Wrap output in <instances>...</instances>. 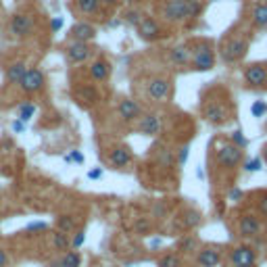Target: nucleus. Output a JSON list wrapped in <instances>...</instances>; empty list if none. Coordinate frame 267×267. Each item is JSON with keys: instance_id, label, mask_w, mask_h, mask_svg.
<instances>
[{"instance_id": "nucleus-1", "label": "nucleus", "mask_w": 267, "mask_h": 267, "mask_svg": "<svg viewBox=\"0 0 267 267\" xmlns=\"http://www.w3.org/2000/svg\"><path fill=\"white\" fill-rule=\"evenodd\" d=\"M217 165L224 167V169H236L242 161V148H238L236 144H222L217 148Z\"/></svg>"}, {"instance_id": "nucleus-2", "label": "nucleus", "mask_w": 267, "mask_h": 267, "mask_svg": "<svg viewBox=\"0 0 267 267\" xmlns=\"http://www.w3.org/2000/svg\"><path fill=\"white\" fill-rule=\"evenodd\" d=\"M44 86H46V77L42 73V69L27 67V71H25V75H23L21 84H19L23 94H38V92L44 90Z\"/></svg>"}, {"instance_id": "nucleus-3", "label": "nucleus", "mask_w": 267, "mask_h": 267, "mask_svg": "<svg viewBox=\"0 0 267 267\" xmlns=\"http://www.w3.org/2000/svg\"><path fill=\"white\" fill-rule=\"evenodd\" d=\"M192 52V67L196 69V71H209V69L215 67V54L211 50V44H199Z\"/></svg>"}, {"instance_id": "nucleus-4", "label": "nucleus", "mask_w": 267, "mask_h": 267, "mask_svg": "<svg viewBox=\"0 0 267 267\" xmlns=\"http://www.w3.org/2000/svg\"><path fill=\"white\" fill-rule=\"evenodd\" d=\"M247 50H249V40L234 38V40H230L222 46V59L226 63H236L247 54Z\"/></svg>"}, {"instance_id": "nucleus-5", "label": "nucleus", "mask_w": 267, "mask_h": 267, "mask_svg": "<svg viewBox=\"0 0 267 267\" xmlns=\"http://www.w3.org/2000/svg\"><path fill=\"white\" fill-rule=\"evenodd\" d=\"M146 94L153 98L155 102H167L171 94V82L165 77H153L146 84Z\"/></svg>"}, {"instance_id": "nucleus-6", "label": "nucleus", "mask_w": 267, "mask_h": 267, "mask_svg": "<svg viewBox=\"0 0 267 267\" xmlns=\"http://www.w3.org/2000/svg\"><path fill=\"white\" fill-rule=\"evenodd\" d=\"M261 232H263V224L259 217H255L253 213H247L240 217L238 234L242 238H257V236H261Z\"/></svg>"}, {"instance_id": "nucleus-7", "label": "nucleus", "mask_w": 267, "mask_h": 267, "mask_svg": "<svg viewBox=\"0 0 267 267\" xmlns=\"http://www.w3.org/2000/svg\"><path fill=\"white\" fill-rule=\"evenodd\" d=\"M8 29L15 38H29L31 31H33V21L25 13H17V15H13V19H10Z\"/></svg>"}, {"instance_id": "nucleus-8", "label": "nucleus", "mask_w": 267, "mask_h": 267, "mask_svg": "<svg viewBox=\"0 0 267 267\" xmlns=\"http://www.w3.org/2000/svg\"><path fill=\"white\" fill-rule=\"evenodd\" d=\"M163 17L171 23H182L186 19H190L186 0H169V2L163 6Z\"/></svg>"}, {"instance_id": "nucleus-9", "label": "nucleus", "mask_w": 267, "mask_h": 267, "mask_svg": "<svg viewBox=\"0 0 267 267\" xmlns=\"http://www.w3.org/2000/svg\"><path fill=\"white\" fill-rule=\"evenodd\" d=\"M117 113H119V119L123 123H134L142 117V107L132 98H123L117 107Z\"/></svg>"}, {"instance_id": "nucleus-10", "label": "nucleus", "mask_w": 267, "mask_h": 267, "mask_svg": "<svg viewBox=\"0 0 267 267\" xmlns=\"http://www.w3.org/2000/svg\"><path fill=\"white\" fill-rule=\"evenodd\" d=\"M203 117L209 123H213V125H222V123L228 121L230 113L226 109V104H222V102H209L207 107L203 109Z\"/></svg>"}, {"instance_id": "nucleus-11", "label": "nucleus", "mask_w": 267, "mask_h": 267, "mask_svg": "<svg viewBox=\"0 0 267 267\" xmlns=\"http://www.w3.org/2000/svg\"><path fill=\"white\" fill-rule=\"evenodd\" d=\"M65 52H67V59L71 63H86L92 54V48H90L88 42H71L65 48Z\"/></svg>"}, {"instance_id": "nucleus-12", "label": "nucleus", "mask_w": 267, "mask_h": 267, "mask_svg": "<svg viewBox=\"0 0 267 267\" xmlns=\"http://www.w3.org/2000/svg\"><path fill=\"white\" fill-rule=\"evenodd\" d=\"M245 79H247V84L253 86V88L265 86L267 84V67L265 65H259V63L249 65L245 69Z\"/></svg>"}, {"instance_id": "nucleus-13", "label": "nucleus", "mask_w": 267, "mask_h": 267, "mask_svg": "<svg viewBox=\"0 0 267 267\" xmlns=\"http://www.w3.org/2000/svg\"><path fill=\"white\" fill-rule=\"evenodd\" d=\"M230 261L234 267H255V251L251 247H236L230 253Z\"/></svg>"}, {"instance_id": "nucleus-14", "label": "nucleus", "mask_w": 267, "mask_h": 267, "mask_svg": "<svg viewBox=\"0 0 267 267\" xmlns=\"http://www.w3.org/2000/svg\"><path fill=\"white\" fill-rule=\"evenodd\" d=\"M138 33H140L142 40L153 42V40H159L161 36H163V29H161V25L153 17H144L142 23L138 25Z\"/></svg>"}, {"instance_id": "nucleus-15", "label": "nucleus", "mask_w": 267, "mask_h": 267, "mask_svg": "<svg viewBox=\"0 0 267 267\" xmlns=\"http://www.w3.org/2000/svg\"><path fill=\"white\" fill-rule=\"evenodd\" d=\"M69 36H71L75 42H92L96 38V27L90 25L88 21H77L75 25L69 29Z\"/></svg>"}, {"instance_id": "nucleus-16", "label": "nucleus", "mask_w": 267, "mask_h": 267, "mask_svg": "<svg viewBox=\"0 0 267 267\" xmlns=\"http://www.w3.org/2000/svg\"><path fill=\"white\" fill-rule=\"evenodd\" d=\"M138 132L142 136H157L161 132V119L159 115H142L140 119H138Z\"/></svg>"}, {"instance_id": "nucleus-17", "label": "nucleus", "mask_w": 267, "mask_h": 267, "mask_svg": "<svg viewBox=\"0 0 267 267\" xmlns=\"http://www.w3.org/2000/svg\"><path fill=\"white\" fill-rule=\"evenodd\" d=\"M219 261H222V253H219V249L215 247H205L199 251V255H196V263H199V267H217Z\"/></svg>"}, {"instance_id": "nucleus-18", "label": "nucleus", "mask_w": 267, "mask_h": 267, "mask_svg": "<svg viewBox=\"0 0 267 267\" xmlns=\"http://www.w3.org/2000/svg\"><path fill=\"white\" fill-rule=\"evenodd\" d=\"M90 77L94 79V82L102 84V82H107V79L111 77V63L107 59H98L90 65Z\"/></svg>"}, {"instance_id": "nucleus-19", "label": "nucleus", "mask_w": 267, "mask_h": 267, "mask_svg": "<svg viewBox=\"0 0 267 267\" xmlns=\"http://www.w3.org/2000/svg\"><path fill=\"white\" fill-rule=\"evenodd\" d=\"M130 161H132V150L127 148V146L113 148L111 155H109V163H111L115 169H121V167H125V165H130Z\"/></svg>"}, {"instance_id": "nucleus-20", "label": "nucleus", "mask_w": 267, "mask_h": 267, "mask_svg": "<svg viewBox=\"0 0 267 267\" xmlns=\"http://www.w3.org/2000/svg\"><path fill=\"white\" fill-rule=\"evenodd\" d=\"M25 71H27V65L23 63V61L10 63V65L6 67V82L19 86V84H21V79H23V75H25Z\"/></svg>"}, {"instance_id": "nucleus-21", "label": "nucleus", "mask_w": 267, "mask_h": 267, "mask_svg": "<svg viewBox=\"0 0 267 267\" xmlns=\"http://www.w3.org/2000/svg\"><path fill=\"white\" fill-rule=\"evenodd\" d=\"M50 245H52L54 251L67 253V251H71V238H69V234H65V232H61V230H52L50 232Z\"/></svg>"}, {"instance_id": "nucleus-22", "label": "nucleus", "mask_w": 267, "mask_h": 267, "mask_svg": "<svg viewBox=\"0 0 267 267\" xmlns=\"http://www.w3.org/2000/svg\"><path fill=\"white\" fill-rule=\"evenodd\" d=\"M169 61L184 67V65H188L192 61V52H190L188 46H173V48L169 50Z\"/></svg>"}, {"instance_id": "nucleus-23", "label": "nucleus", "mask_w": 267, "mask_h": 267, "mask_svg": "<svg viewBox=\"0 0 267 267\" xmlns=\"http://www.w3.org/2000/svg\"><path fill=\"white\" fill-rule=\"evenodd\" d=\"M178 251L182 255H192L194 251H199V240H196L192 234H186L184 238H180L178 242Z\"/></svg>"}, {"instance_id": "nucleus-24", "label": "nucleus", "mask_w": 267, "mask_h": 267, "mask_svg": "<svg viewBox=\"0 0 267 267\" xmlns=\"http://www.w3.org/2000/svg\"><path fill=\"white\" fill-rule=\"evenodd\" d=\"M253 23L257 27H267V2H261L253 8Z\"/></svg>"}, {"instance_id": "nucleus-25", "label": "nucleus", "mask_w": 267, "mask_h": 267, "mask_svg": "<svg viewBox=\"0 0 267 267\" xmlns=\"http://www.w3.org/2000/svg\"><path fill=\"white\" fill-rule=\"evenodd\" d=\"M56 230L65 232V234H73V232L77 230L75 217H71V215H61L59 219H56Z\"/></svg>"}, {"instance_id": "nucleus-26", "label": "nucleus", "mask_w": 267, "mask_h": 267, "mask_svg": "<svg viewBox=\"0 0 267 267\" xmlns=\"http://www.w3.org/2000/svg\"><path fill=\"white\" fill-rule=\"evenodd\" d=\"M77 98L82 102H86V104H94L98 100V92H96L94 86H82L77 90Z\"/></svg>"}, {"instance_id": "nucleus-27", "label": "nucleus", "mask_w": 267, "mask_h": 267, "mask_svg": "<svg viewBox=\"0 0 267 267\" xmlns=\"http://www.w3.org/2000/svg\"><path fill=\"white\" fill-rule=\"evenodd\" d=\"M201 224V213L199 211H192V209H188V211H184L182 215V226L184 230H192Z\"/></svg>"}, {"instance_id": "nucleus-28", "label": "nucleus", "mask_w": 267, "mask_h": 267, "mask_svg": "<svg viewBox=\"0 0 267 267\" xmlns=\"http://www.w3.org/2000/svg\"><path fill=\"white\" fill-rule=\"evenodd\" d=\"M134 232H136L138 236L150 234V232H153V222H150L148 217H138V219H134Z\"/></svg>"}, {"instance_id": "nucleus-29", "label": "nucleus", "mask_w": 267, "mask_h": 267, "mask_svg": "<svg viewBox=\"0 0 267 267\" xmlns=\"http://www.w3.org/2000/svg\"><path fill=\"white\" fill-rule=\"evenodd\" d=\"M61 267H82V257L77 251H67L61 257Z\"/></svg>"}, {"instance_id": "nucleus-30", "label": "nucleus", "mask_w": 267, "mask_h": 267, "mask_svg": "<svg viewBox=\"0 0 267 267\" xmlns=\"http://www.w3.org/2000/svg\"><path fill=\"white\" fill-rule=\"evenodd\" d=\"M98 6H100V0H77V10L84 15L96 13Z\"/></svg>"}, {"instance_id": "nucleus-31", "label": "nucleus", "mask_w": 267, "mask_h": 267, "mask_svg": "<svg viewBox=\"0 0 267 267\" xmlns=\"http://www.w3.org/2000/svg\"><path fill=\"white\" fill-rule=\"evenodd\" d=\"M36 111H38V107H36L33 102L21 104V107H19V121H23V123L29 121V119L33 117V115H36Z\"/></svg>"}, {"instance_id": "nucleus-32", "label": "nucleus", "mask_w": 267, "mask_h": 267, "mask_svg": "<svg viewBox=\"0 0 267 267\" xmlns=\"http://www.w3.org/2000/svg\"><path fill=\"white\" fill-rule=\"evenodd\" d=\"M159 267H182V259L176 253H167L159 259Z\"/></svg>"}, {"instance_id": "nucleus-33", "label": "nucleus", "mask_w": 267, "mask_h": 267, "mask_svg": "<svg viewBox=\"0 0 267 267\" xmlns=\"http://www.w3.org/2000/svg\"><path fill=\"white\" fill-rule=\"evenodd\" d=\"M186 4H188V17L190 19H196L203 13V2L201 0H186Z\"/></svg>"}, {"instance_id": "nucleus-34", "label": "nucleus", "mask_w": 267, "mask_h": 267, "mask_svg": "<svg viewBox=\"0 0 267 267\" xmlns=\"http://www.w3.org/2000/svg\"><path fill=\"white\" fill-rule=\"evenodd\" d=\"M159 165L161 167H173V165H176V159H173V153H171V150H161V157H159Z\"/></svg>"}, {"instance_id": "nucleus-35", "label": "nucleus", "mask_w": 267, "mask_h": 267, "mask_svg": "<svg viewBox=\"0 0 267 267\" xmlns=\"http://www.w3.org/2000/svg\"><path fill=\"white\" fill-rule=\"evenodd\" d=\"M84 240H86V232L84 230H75L73 238H71V251H77L79 247L84 245Z\"/></svg>"}, {"instance_id": "nucleus-36", "label": "nucleus", "mask_w": 267, "mask_h": 267, "mask_svg": "<svg viewBox=\"0 0 267 267\" xmlns=\"http://www.w3.org/2000/svg\"><path fill=\"white\" fill-rule=\"evenodd\" d=\"M232 144H236L238 148H247L249 140H247V138H245V134H242L240 130H236L234 134H232Z\"/></svg>"}, {"instance_id": "nucleus-37", "label": "nucleus", "mask_w": 267, "mask_h": 267, "mask_svg": "<svg viewBox=\"0 0 267 267\" xmlns=\"http://www.w3.org/2000/svg\"><path fill=\"white\" fill-rule=\"evenodd\" d=\"M251 113L255 115V117H263V115L267 113V104H265L263 100H257V102H255L253 107H251Z\"/></svg>"}, {"instance_id": "nucleus-38", "label": "nucleus", "mask_w": 267, "mask_h": 267, "mask_svg": "<svg viewBox=\"0 0 267 267\" xmlns=\"http://www.w3.org/2000/svg\"><path fill=\"white\" fill-rule=\"evenodd\" d=\"M261 167H263V161L259 157H255V159H251V161H247V163H245L247 171H259Z\"/></svg>"}, {"instance_id": "nucleus-39", "label": "nucleus", "mask_w": 267, "mask_h": 267, "mask_svg": "<svg viewBox=\"0 0 267 267\" xmlns=\"http://www.w3.org/2000/svg\"><path fill=\"white\" fill-rule=\"evenodd\" d=\"M142 19H144V17H142V13H138V10H132V13L127 15V21H130V23H134L136 27L142 23Z\"/></svg>"}, {"instance_id": "nucleus-40", "label": "nucleus", "mask_w": 267, "mask_h": 267, "mask_svg": "<svg viewBox=\"0 0 267 267\" xmlns=\"http://www.w3.org/2000/svg\"><path fill=\"white\" fill-rule=\"evenodd\" d=\"M188 146H182L180 153H178V165H186V161H188Z\"/></svg>"}, {"instance_id": "nucleus-41", "label": "nucleus", "mask_w": 267, "mask_h": 267, "mask_svg": "<svg viewBox=\"0 0 267 267\" xmlns=\"http://www.w3.org/2000/svg\"><path fill=\"white\" fill-rule=\"evenodd\" d=\"M257 209H259V213H261L263 217H267V194H265V196H261V201H259Z\"/></svg>"}, {"instance_id": "nucleus-42", "label": "nucleus", "mask_w": 267, "mask_h": 267, "mask_svg": "<svg viewBox=\"0 0 267 267\" xmlns=\"http://www.w3.org/2000/svg\"><path fill=\"white\" fill-rule=\"evenodd\" d=\"M242 196H245V194H242V190H238V188H232V190L228 192V199H230V201H240Z\"/></svg>"}, {"instance_id": "nucleus-43", "label": "nucleus", "mask_w": 267, "mask_h": 267, "mask_svg": "<svg viewBox=\"0 0 267 267\" xmlns=\"http://www.w3.org/2000/svg\"><path fill=\"white\" fill-rule=\"evenodd\" d=\"M61 25H63V19H61V17H54V19L50 21V29H52V31H59Z\"/></svg>"}, {"instance_id": "nucleus-44", "label": "nucleus", "mask_w": 267, "mask_h": 267, "mask_svg": "<svg viewBox=\"0 0 267 267\" xmlns=\"http://www.w3.org/2000/svg\"><path fill=\"white\" fill-rule=\"evenodd\" d=\"M8 265V253L4 249H0V267H6Z\"/></svg>"}, {"instance_id": "nucleus-45", "label": "nucleus", "mask_w": 267, "mask_h": 267, "mask_svg": "<svg viewBox=\"0 0 267 267\" xmlns=\"http://www.w3.org/2000/svg\"><path fill=\"white\" fill-rule=\"evenodd\" d=\"M88 178H90V180H98V178H102V169H92V171L88 173Z\"/></svg>"}, {"instance_id": "nucleus-46", "label": "nucleus", "mask_w": 267, "mask_h": 267, "mask_svg": "<svg viewBox=\"0 0 267 267\" xmlns=\"http://www.w3.org/2000/svg\"><path fill=\"white\" fill-rule=\"evenodd\" d=\"M119 0H100V4L102 6H107V8H113V6H117Z\"/></svg>"}, {"instance_id": "nucleus-47", "label": "nucleus", "mask_w": 267, "mask_h": 267, "mask_svg": "<svg viewBox=\"0 0 267 267\" xmlns=\"http://www.w3.org/2000/svg\"><path fill=\"white\" fill-rule=\"evenodd\" d=\"M71 159L75 161V163H84V157H82V155H79V153H77V150H73V153H71Z\"/></svg>"}, {"instance_id": "nucleus-48", "label": "nucleus", "mask_w": 267, "mask_h": 267, "mask_svg": "<svg viewBox=\"0 0 267 267\" xmlns=\"http://www.w3.org/2000/svg\"><path fill=\"white\" fill-rule=\"evenodd\" d=\"M23 127H25V125H23V121H15L13 123V132H23Z\"/></svg>"}, {"instance_id": "nucleus-49", "label": "nucleus", "mask_w": 267, "mask_h": 267, "mask_svg": "<svg viewBox=\"0 0 267 267\" xmlns=\"http://www.w3.org/2000/svg\"><path fill=\"white\" fill-rule=\"evenodd\" d=\"M46 228V224H31L27 230H44Z\"/></svg>"}, {"instance_id": "nucleus-50", "label": "nucleus", "mask_w": 267, "mask_h": 267, "mask_svg": "<svg viewBox=\"0 0 267 267\" xmlns=\"http://www.w3.org/2000/svg\"><path fill=\"white\" fill-rule=\"evenodd\" d=\"M111 267H117V265H111Z\"/></svg>"}]
</instances>
